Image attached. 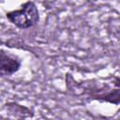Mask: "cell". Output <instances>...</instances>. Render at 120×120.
<instances>
[{
  "instance_id": "3957f363",
  "label": "cell",
  "mask_w": 120,
  "mask_h": 120,
  "mask_svg": "<svg viewBox=\"0 0 120 120\" xmlns=\"http://www.w3.org/2000/svg\"><path fill=\"white\" fill-rule=\"evenodd\" d=\"M93 99L103 101V102H109L112 104H120V88H113L109 90L108 92H102L99 94H95L90 96Z\"/></svg>"
},
{
  "instance_id": "7a4b0ae2",
  "label": "cell",
  "mask_w": 120,
  "mask_h": 120,
  "mask_svg": "<svg viewBox=\"0 0 120 120\" xmlns=\"http://www.w3.org/2000/svg\"><path fill=\"white\" fill-rule=\"evenodd\" d=\"M22 67V60L16 55L9 54L3 49L0 52V73L3 77H9L18 72Z\"/></svg>"
},
{
  "instance_id": "6da1fadb",
  "label": "cell",
  "mask_w": 120,
  "mask_h": 120,
  "mask_svg": "<svg viewBox=\"0 0 120 120\" xmlns=\"http://www.w3.org/2000/svg\"><path fill=\"white\" fill-rule=\"evenodd\" d=\"M6 18L11 24L22 30L34 27L40 19L38 6L32 0L24 2L19 9L7 12Z\"/></svg>"
},
{
  "instance_id": "5b68a950",
  "label": "cell",
  "mask_w": 120,
  "mask_h": 120,
  "mask_svg": "<svg viewBox=\"0 0 120 120\" xmlns=\"http://www.w3.org/2000/svg\"><path fill=\"white\" fill-rule=\"evenodd\" d=\"M113 85L117 88H120V77H115L114 78V82H113Z\"/></svg>"
},
{
  "instance_id": "277c9868",
  "label": "cell",
  "mask_w": 120,
  "mask_h": 120,
  "mask_svg": "<svg viewBox=\"0 0 120 120\" xmlns=\"http://www.w3.org/2000/svg\"><path fill=\"white\" fill-rule=\"evenodd\" d=\"M6 105H7V108L8 109V111L16 116L28 117V116L33 115V113L31 112L29 108H27L25 106H22V105H20L16 102H8Z\"/></svg>"
}]
</instances>
